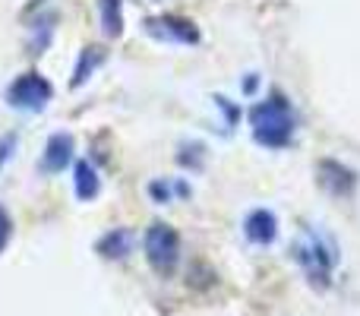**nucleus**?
I'll return each instance as SVG.
<instances>
[{
  "instance_id": "nucleus-1",
  "label": "nucleus",
  "mask_w": 360,
  "mask_h": 316,
  "mask_svg": "<svg viewBox=\"0 0 360 316\" xmlns=\"http://www.w3.org/2000/svg\"><path fill=\"white\" fill-rule=\"evenodd\" d=\"M250 130L262 149H288L294 143L297 118H294L291 101L281 92H269L250 108Z\"/></svg>"
},
{
  "instance_id": "nucleus-2",
  "label": "nucleus",
  "mask_w": 360,
  "mask_h": 316,
  "mask_svg": "<svg viewBox=\"0 0 360 316\" xmlns=\"http://www.w3.org/2000/svg\"><path fill=\"white\" fill-rule=\"evenodd\" d=\"M291 253L313 285L326 288L332 282V272L338 266V247L323 228H304Z\"/></svg>"
},
{
  "instance_id": "nucleus-3",
  "label": "nucleus",
  "mask_w": 360,
  "mask_h": 316,
  "mask_svg": "<svg viewBox=\"0 0 360 316\" xmlns=\"http://www.w3.org/2000/svg\"><path fill=\"white\" fill-rule=\"evenodd\" d=\"M143 250H146V260H149L152 272L168 279L174 275L177 263H180V234L171 225L155 222L143 237Z\"/></svg>"
},
{
  "instance_id": "nucleus-4",
  "label": "nucleus",
  "mask_w": 360,
  "mask_h": 316,
  "mask_svg": "<svg viewBox=\"0 0 360 316\" xmlns=\"http://www.w3.org/2000/svg\"><path fill=\"white\" fill-rule=\"evenodd\" d=\"M6 105L16 108V111H41L48 108V101L54 99V86L44 80L41 73L29 70V73L16 76V80L6 86Z\"/></svg>"
},
{
  "instance_id": "nucleus-5",
  "label": "nucleus",
  "mask_w": 360,
  "mask_h": 316,
  "mask_svg": "<svg viewBox=\"0 0 360 316\" xmlns=\"http://www.w3.org/2000/svg\"><path fill=\"white\" fill-rule=\"evenodd\" d=\"M146 32L158 42H171V44H196L199 42V29L184 16L165 13V16H149L146 19Z\"/></svg>"
},
{
  "instance_id": "nucleus-6",
  "label": "nucleus",
  "mask_w": 360,
  "mask_h": 316,
  "mask_svg": "<svg viewBox=\"0 0 360 316\" xmlns=\"http://www.w3.org/2000/svg\"><path fill=\"white\" fill-rule=\"evenodd\" d=\"M73 137L70 133H51L48 143H44V152H41V171L44 174H60L63 168L73 161Z\"/></svg>"
},
{
  "instance_id": "nucleus-7",
  "label": "nucleus",
  "mask_w": 360,
  "mask_h": 316,
  "mask_svg": "<svg viewBox=\"0 0 360 316\" xmlns=\"http://www.w3.org/2000/svg\"><path fill=\"white\" fill-rule=\"evenodd\" d=\"M319 184L332 193V196H351L354 193V171L345 168L342 161H332V158H323L319 161Z\"/></svg>"
},
{
  "instance_id": "nucleus-8",
  "label": "nucleus",
  "mask_w": 360,
  "mask_h": 316,
  "mask_svg": "<svg viewBox=\"0 0 360 316\" xmlns=\"http://www.w3.org/2000/svg\"><path fill=\"white\" fill-rule=\"evenodd\" d=\"M243 234H247V241L259 244V247H269V244L278 237V218H275V212L253 209L243 218Z\"/></svg>"
},
{
  "instance_id": "nucleus-9",
  "label": "nucleus",
  "mask_w": 360,
  "mask_h": 316,
  "mask_svg": "<svg viewBox=\"0 0 360 316\" xmlns=\"http://www.w3.org/2000/svg\"><path fill=\"white\" fill-rule=\"evenodd\" d=\"M133 244H136V237H133L130 228H114L101 237L95 250H98L105 260H127V256L133 253Z\"/></svg>"
},
{
  "instance_id": "nucleus-10",
  "label": "nucleus",
  "mask_w": 360,
  "mask_h": 316,
  "mask_svg": "<svg viewBox=\"0 0 360 316\" xmlns=\"http://www.w3.org/2000/svg\"><path fill=\"white\" fill-rule=\"evenodd\" d=\"M73 187H76V196H79L82 203H92V199L98 196L101 177H98V171H95L92 161H76V168H73Z\"/></svg>"
},
{
  "instance_id": "nucleus-11",
  "label": "nucleus",
  "mask_w": 360,
  "mask_h": 316,
  "mask_svg": "<svg viewBox=\"0 0 360 316\" xmlns=\"http://www.w3.org/2000/svg\"><path fill=\"white\" fill-rule=\"evenodd\" d=\"M105 61V51L101 48H82V54H79V63H76V70H73V89H79L82 82L89 80V76L95 73V67Z\"/></svg>"
},
{
  "instance_id": "nucleus-12",
  "label": "nucleus",
  "mask_w": 360,
  "mask_h": 316,
  "mask_svg": "<svg viewBox=\"0 0 360 316\" xmlns=\"http://www.w3.org/2000/svg\"><path fill=\"white\" fill-rule=\"evenodd\" d=\"M98 6H101V23H105V32L108 35H120V32H124V16H120L124 0H98Z\"/></svg>"
},
{
  "instance_id": "nucleus-13",
  "label": "nucleus",
  "mask_w": 360,
  "mask_h": 316,
  "mask_svg": "<svg viewBox=\"0 0 360 316\" xmlns=\"http://www.w3.org/2000/svg\"><path fill=\"white\" fill-rule=\"evenodd\" d=\"M177 161L184 168H190V171H199L202 168V161H205V146L202 143H190V146H180V156Z\"/></svg>"
},
{
  "instance_id": "nucleus-14",
  "label": "nucleus",
  "mask_w": 360,
  "mask_h": 316,
  "mask_svg": "<svg viewBox=\"0 0 360 316\" xmlns=\"http://www.w3.org/2000/svg\"><path fill=\"white\" fill-rule=\"evenodd\" d=\"M10 237H13V218H10V212H6L4 206H0V253L6 250Z\"/></svg>"
},
{
  "instance_id": "nucleus-15",
  "label": "nucleus",
  "mask_w": 360,
  "mask_h": 316,
  "mask_svg": "<svg viewBox=\"0 0 360 316\" xmlns=\"http://www.w3.org/2000/svg\"><path fill=\"white\" fill-rule=\"evenodd\" d=\"M149 193L155 203H168L171 199V184H165V180H155V184H149Z\"/></svg>"
},
{
  "instance_id": "nucleus-16",
  "label": "nucleus",
  "mask_w": 360,
  "mask_h": 316,
  "mask_svg": "<svg viewBox=\"0 0 360 316\" xmlns=\"http://www.w3.org/2000/svg\"><path fill=\"white\" fill-rule=\"evenodd\" d=\"M13 149H16V133H6V137L0 139V168H4V161L13 156Z\"/></svg>"
}]
</instances>
